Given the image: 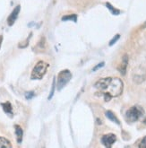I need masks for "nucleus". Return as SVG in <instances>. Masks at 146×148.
<instances>
[{
    "label": "nucleus",
    "instance_id": "nucleus-4",
    "mask_svg": "<svg viewBox=\"0 0 146 148\" xmlns=\"http://www.w3.org/2000/svg\"><path fill=\"white\" fill-rule=\"evenodd\" d=\"M71 78H72V74L68 69H65V70L59 72L57 75V91H61L67 84V83L71 80Z\"/></svg>",
    "mask_w": 146,
    "mask_h": 148
},
{
    "label": "nucleus",
    "instance_id": "nucleus-22",
    "mask_svg": "<svg viewBox=\"0 0 146 148\" xmlns=\"http://www.w3.org/2000/svg\"><path fill=\"white\" fill-rule=\"evenodd\" d=\"M143 123H144V124L146 125V118H145V119H143Z\"/></svg>",
    "mask_w": 146,
    "mask_h": 148
},
{
    "label": "nucleus",
    "instance_id": "nucleus-16",
    "mask_svg": "<svg viewBox=\"0 0 146 148\" xmlns=\"http://www.w3.org/2000/svg\"><path fill=\"white\" fill-rule=\"evenodd\" d=\"M119 38H120V34H116V35L114 36V38L109 41V44H108V45H109L110 47L112 46V45H114L115 43L119 40Z\"/></svg>",
    "mask_w": 146,
    "mask_h": 148
},
{
    "label": "nucleus",
    "instance_id": "nucleus-15",
    "mask_svg": "<svg viewBox=\"0 0 146 148\" xmlns=\"http://www.w3.org/2000/svg\"><path fill=\"white\" fill-rule=\"evenodd\" d=\"M31 37V33H30V35H29V37L27 38V40H25V42L23 43H19L18 44V47L20 48V49H24V48H26L27 46H28V44H29V40H30V38Z\"/></svg>",
    "mask_w": 146,
    "mask_h": 148
},
{
    "label": "nucleus",
    "instance_id": "nucleus-9",
    "mask_svg": "<svg viewBox=\"0 0 146 148\" xmlns=\"http://www.w3.org/2000/svg\"><path fill=\"white\" fill-rule=\"evenodd\" d=\"M1 106L3 108V110L6 113L7 115L13 116V108H12V105L9 101H6L5 103H1Z\"/></svg>",
    "mask_w": 146,
    "mask_h": 148
},
{
    "label": "nucleus",
    "instance_id": "nucleus-3",
    "mask_svg": "<svg viewBox=\"0 0 146 148\" xmlns=\"http://www.w3.org/2000/svg\"><path fill=\"white\" fill-rule=\"evenodd\" d=\"M143 113H144V110L142 107L135 105V106L129 108L126 110V118L129 122H135V121L138 120L141 117L143 116Z\"/></svg>",
    "mask_w": 146,
    "mask_h": 148
},
{
    "label": "nucleus",
    "instance_id": "nucleus-12",
    "mask_svg": "<svg viewBox=\"0 0 146 148\" xmlns=\"http://www.w3.org/2000/svg\"><path fill=\"white\" fill-rule=\"evenodd\" d=\"M105 5H106V6H107L108 9L111 12V14H115V15H117V14H120V10H118V9H117V8H115L110 3L107 2Z\"/></svg>",
    "mask_w": 146,
    "mask_h": 148
},
{
    "label": "nucleus",
    "instance_id": "nucleus-14",
    "mask_svg": "<svg viewBox=\"0 0 146 148\" xmlns=\"http://www.w3.org/2000/svg\"><path fill=\"white\" fill-rule=\"evenodd\" d=\"M56 78L54 77L53 78V82H52V87H51V91H50V93L48 95V100H51L53 97V95H54V92H55V87H56Z\"/></svg>",
    "mask_w": 146,
    "mask_h": 148
},
{
    "label": "nucleus",
    "instance_id": "nucleus-5",
    "mask_svg": "<svg viewBox=\"0 0 146 148\" xmlns=\"http://www.w3.org/2000/svg\"><path fill=\"white\" fill-rule=\"evenodd\" d=\"M117 140V136L115 134H106V135H103L100 138V141L102 143L103 145H105L106 147H111L112 145L116 142Z\"/></svg>",
    "mask_w": 146,
    "mask_h": 148
},
{
    "label": "nucleus",
    "instance_id": "nucleus-13",
    "mask_svg": "<svg viewBox=\"0 0 146 148\" xmlns=\"http://www.w3.org/2000/svg\"><path fill=\"white\" fill-rule=\"evenodd\" d=\"M62 21H73V22H76L77 21V15L73 14L70 15H64L62 17Z\"/></svg>",
    "mask_w": 146,
    "mask_h": 148
},
{
    "label": "nucleus",
    "instance_id": "nucleus-7",
    "mask_svg": "<svg viewBox=\"0 0 146 148\" xmlns=\"http://www.w3.org/2000/svg\"><path fill=\"white\" fill-rule=\"evenodd\" d=\"M127 65H128V56L127 55H124L123 58H122V61L120 63V65L118 66L117 69L119 73L121 74L122 75H125L126 73V67H127Z\"/></svg>",
    "mask_w": 146,
    "mask_h": 148
},
{
    "label": "nucleus",
    "instance_id": "nucleus-21",
    "mask_svg": "<svg viewBox=\"0 0 146 148\" xmlns=\"http://www.w3.org/2000/svg\"><path fill=\"white\" fill-rule=\"evenodd\" d=\"M142 27H143V28H146V22H145V23H144L143 24V26H142Z\"/></svg>",
    "mask_w": 146,
    "mask_h": 148
},
{
    "label": "nucleus",
    "instance_id": "nucleus-1",
    "mask_svg": "<svg viewBox=\"0 0 146 148\" xmlns=\"http://www.w3.org/2000/svg\"><path fill=\"white\" fill-rule=\"evenodd\" d=\"M94 86L103 95L106 101H108L111 98L119 96L124 89V84L118 77L101 78L95 83Z\"/></svg>",
    "mask_w": 146,
    "mask_h": 148
},
{
    "label": "nucleus",
    "instance_id": "nucleus-2",
    "mask_svg": "<svg viewBox=\"0 0 146 148\" xmlns=\"http://www.w3.org/2000/svg\"><path fill=\"white\" fill-rule=\"evenodd\" d=\"M48 67V64L46 63L45 61L40 60L33 67L31 74V78L32 80H40L47 73Z\"/></svg>",
    "mask_w": 146,
    "mask_h": 148
},
{
    "label": "nucleus",
    "instance_id": "nucleus-10",
    "mask_svg": "<svg viewBox=\"0 0 146 148\" xmlns=\"http://www.w3.org/2000/svg\"><path fill=\"white\" fill-rule=\"evenodd\" d=\"M105 115H106V117H107L109 120L113 121V122H115V123H116V124H117V125H119V124H120L119 120L117 119V118L115 116V114H114V113H113L112 111L107 110V111L105 112Z\"/></svg>",
    "mask_w": 146,
    "mask_h": 148
},
{
    "label": "nucleus",
    "instance_id": "nucleus-19",
    "mask_svg": "<svg viewBox=\"0 0 146 148\" xmlns=\"http://www.w3.org/2000/svg\"><path fill=\"white\" fill-rule=\"evenodd\" d=\"M139 147H141V148H146V136L141 140V142L139 144Z\"/></svg>",
    "mask_w": 146,
    "mask_h": 148
},
{
    "label": "nucleus",
    "instance_id": "nucleus-18",
    "mask_svg": "<svg viewBox=\"0 0 146 148\" xmlns=\"http://www.w3.org/2000/svg\"><path fill=\"white\" fill-rule=\"evenodd\" d=\"M104 65H105V63L104 62H100V63H99L97 66H95L93 67V69H92V71L93 72H95V71H97L98 69H100V68H101V67H103L104 66Z\"/></svg>",
    "mask_w": 146,
    "mask_h": 148
},
{
    "label": "nucleus",
    "instance_id": "nucleus-20",
    "mask_svg": "<svg viewBox=\"0 0 146 148\" xmlns=\"http://www.w3.org/2000/svg\"><path fill=\"white\" fill-rule=\"evenodd\" d=\"M3 35H0V49H1V46H2V42H3Z\"/></svg>",
    "mask_w": 146,
    "mask_h": 148
},
{
    "label": "nucleus",
    "instance_id": "nucleus-11",
    "mask_svg": "<svg viewBox=\"0 0 146 148\" xmlns=\"http://www.w3.org/2000/svg\"><path fill=\"white\" fill-rule=\"evenodd\" d=\"M12 144L8 139L0 136V148H11Z\"/></svg>",
    "mask_w": 146,
    "mask_h": 148
},
{
    "label": "nucleus",
    "instance_id": "nucleus-17",
    "mask_svg": "<svg viewBox=\"0 0 146 148\" xmlns=\"http://www.w3.org/2000/svg\"><path fill=\"white\" fill-rule=\"evenodd\" d=\"M34 92L33 91H30V92H27L26 93H25V98H26L27 100H31L34 97Z\"/></svg>",
    "mask_w": 146,
    "mask_h": 148
},
{
    "label": "nucleus",
    "instance_id": "nucleus-8",
    "mask_svg": "<svg viewBox=\"0 0 146 148\" xmlns=\"http://www.w3.org/2000/svg\"><path fill=\"white\" fill-rule=\"evenodd\" d=\"M14 129H15V135H16L17 142H18L19 144H21L23 141V128L18 125H14Z\"/></svg>",
    "mask_w": 146,
    "mask_h": 148
},
{
    "label": "nucleus",
    "instance_id": "nucleus-6",
    "mask_svg": "<svg viewBox=\"0 0 146 148\" xmlns=\"http://www.w3.org/2000/svg\"><path fill=\"white\" fill-rule=\"evenodd\" d=\"M21 11V5H17L14 8V10L12 11V13L9 14L7 18V24L9 26H13L15 23V21L18 18L19 13Z\"/></svg>",
    "mask_w": 146,
    "mask_h": 148
}]
</instances>
